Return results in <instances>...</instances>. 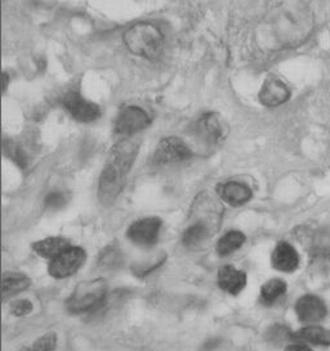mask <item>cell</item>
<instances>
[{
	"label": "cell",
	"instance_id": "9c48e42d",
	"mask_svg": "<svg viewBox=\"0 0 330 351\" xmlns=\"http://www.w3.org/2000/svg\"><path fill=\"white\" fill-rule=\"evenodd\" d=\"M62 104L67 112L80 123H92L101 117V109L99 105L84 99L77 92H68L62 99Z\"/></svg>",
	"mask_w": 330,
	"mask_h": 351
},
{
	"label": "cell",
	"instance_id": "6da1fadb",
	"mask_svg": "<svg viewBox=\"0 0 330 351\" xmlns=\"http://www.w3.org/2000/svg\"><path fill=\"white\" fill-rule=\"evenodd\" d=\"M315 30V14L302 0H284L257 26V43L264 51L297 48Z\"/></svg>",
	"mask_w": 330,
	"mask_h": 351
},
{
	"label": "cell",
	"instance_id": "4fadbf2b",
	"mask_svg": "<svg viewBox=\"0 0 330 351\" xmlns=\"http://www.w3.org/2000/svg\"><path fill=\"white\" fill-rule=\"evenodd\" d=\"M220 195L227 204L232 207H240L252 199V190L242 182L229 181L217 187Z\"/></svg>",
	"mask_w": 330,
	"mask_h": 351
},
{
	"label": "cell",
	"instance_id": "8fae6325",
	"mask_svg": "<svg viewBox=\"0 0 330 351\" xmlns=\"http://www.w3.org/2000/svg\"><path fill=\"white\" fill-rule=\"evenodd\" d=\"M290 99V89L276 77H267L259 90L258 99L266 108H277Z\"/></svg>",
	"mask_w": 330,
	"mask_h": 351
},
{
	"label": "cell",
	"instance_id": "7c38bea8",
	"mask_svg": "<svg viewBox=\"0 0 330 351\" xmlns=\"http://www.w3.org/2000/svg\"><path fill=\"white\" fill-rule=\"evenodd\" d=\"M296 313L303 323H318L325 318L327 307L324 301L318 296L306 295L301 297L296 304Z\"/></svg>",
	"mask_w": 330,
	"mask_h": 351
},
{
	"label": "cell",
	"instance_id": "cb8c5ba5",
	"mask_svg": "<svg viewBox=\"0 0 330 351\" xmlns=\"http://www.w3.org/2000/svg\"><path fill=\"white\" fill-rule=\"evenodd\" d=\"M4 150H5V154L11 158L14 163H17V165L23 167V168L26 167V156H25L23 150L17 145L12 143H4Z\"/></svg>",
	"mask_w": 330,
	"mask_h": 351
},
{
	"label": "cell",
	"instance_id": "5b68a950",
	"mask_svg": "<svg viewBox=\"0 0 330 351\" xmlns=\"http://www.w3.org/2000/svg\"><path fill=\"white\" fill-rule=\"evenodd\" d=\"M229 127L217 112L204 114L194 127V136L207 147H217L226 140Z\"/></svg>",
	"mask_w": 330,
	"mask_h": 351
},
{
	"label": "cell",
	"instance_id": "484cf974",
	"mask_svg": "<svg viewBox=\"0 0 330 351\" xmlns=\"http://www.w3.org/2000/svg\"><path fill=\"white\" fill-rule=\"evenodd\" d=\"M11 311L16 317H26L33 311V304L29 300H18L12 304Z\"/></svg>",
	"mask_w": 330,
	"mask_h": 351
},
{
	"label": "cell",
	"instance_id": "5bb4252c",
	"mask_svg": "<svg viewBox=\"0 0 330 351\" xmlns=\"http://www.w3.org/2000/svg\"><path fill=\"white\" fill-rule=\"evenodd\" d=\"M271 261L276 270H280L284 273H292L299 265V256L297 251L289 243L281 241L276 245Z\"/></svg>",
	"mask_w": 330,
	"mask_h": 351
},
{
	"label": "cell",
	"instance_id": "d6986e66",
	"mask_svg": "<svg viewBox=\"0 0 330 351\" xmlns=\"http://www.w3.org/2000/svg\"><path fill=\"white\" fill-rule=\"evenodd\" d=\"M244 243H245V235L242 234V231H229L218 241L217 253L220 256L231 254L232 252L238 251Z\"/></svg>",
	"mask_w": 330,
	"mask_h": 351
},
{
	"label": "cell",
	"instance_id": "603a6c76",
	"mask_svg": "<svg viewBox=\"0 0 330 351\" xmlns=\"http://www.w3.org/2000/svg\"><path fill=\"white\" fill-rule=\"evenodd\" d=\"M120 263V254L118 252V250H115L112 247L105 250L99 258V265L105 269H115L119 266Z\"/></svg>",
	"mask_w": 330,
	"mask_h": 351
},
{
	"label": "cell",
	"instance_id": "ac0fdd59",
	"mask_svg": "<svg viewBox=\"0 0 330 351\" xmlns=\"http://www.w3.org/2000/svg\"><path fill=\"white\" fill-rule=\"evenodd\" d=\"M31 285V280L26 275L20 273H8L3 276L1 289H3V298L14 296L25 289H27Z\"/></svg>",
	"mask_w": 330,
	"mask_h": 351
},
{
	"label": "cell",
	"instance_id": "83f0119b",
	"mask_svg": "<svg viewBox=\"0 0 330 351\" xmlns=\"http://www.w3.org/2000/svg\"><path fill=\"white\" fill-rule=\"evenodd\" d=\"M11 79L8 77V74L7 73H3V90L5 92L7 90V88H8V82H10Z\"/></svg>",
	"mask_w": 330,
	"mask_h": 351
},
{
	"label": "cell",
	"instance_id": "3957f363",
	"mask_svg": "<svg viewBox=\"0 0 330 351\" xmlns=\"http://www.w3.org/2000/svg\"><path fill=\"white\" fill-rule=\"evenodd\" d=\"M123 39L131 53L147 60L157 58L164 47V35L149 22L133 25L124 33Z\"/></svg>",
	"mask_w": 330,
	"mask_h": 351
},
{
	"label": "cell",
	"instance_id": "d4e9b609",
	"mask_svg": "<svg viewBox=\"0 0 330 351\" xmlns=\"http://www.w3.org/2000/svg\"><path fill=\"white\" fill-rule=\"evenodd\" d=\"M67 197L62 191H53L45 197V206L51 209H61L66 204Z\"/></svg>",
	"mask_w": 330,
	"mask_h": 351
},
{
	"label": "cell",
	"instance_id": "7402d4cb",
	"mask_svg": "<svg viewBox=\"0 0 330 351\" xmlns=\"http://www.w3.org/2000/svg\"><path fill=\"white\" fill-rule=\"evenodd\" d=\"M57 346V336L55 332H49L43 337L38 339L33 345L23 351H55Z\"/></svg>",
	"mask_w": 330,
	"mask_h": 351
},
{
	"label": "cell",
	"instance_id": "2e32d148",
	"mask_svg": "<svg viewBox=\"0 0 330 351\" xmlns=\"http://www.w3.org/2000/svg\"><path fill=\"white\" fill-rule=\"evenodd\" d=\"M68 247H71L70 241L60 237L45 238L43 241H35L33 244L34 252L49 260H53L60 253L66 251Z\"/></svg>",
	"mask_w": 330,
	"mask_h": 351
},
{
	"label": "cell",
	"instance_id": "ffe728a7",
	"mask_svg": "<svg viewBox=\"0 0 330 351\" xmlns=\"http://www.w3.org/2000/svg\"><path fill=\"white\" fill-rule=\"evenodd\" d=\"M207 234H208L207 225L201 221L195 222L191 226H188V229L183 232V237H182L183 245L188 247V248H194L203 241V239L207 237Z\"/></svg>",
	"mask_w": 330,
	"mask_h": 351
},
{
	"label": "cell",
	"instance_id": "52a82bcc",
	"mask_svg": "<svg viewBox=\"0 0 330 351\" xmlns=\"http://www.w3.org/2000/svg\"><path fill=\"white\" fill-rule=\"evenodd\" d=\"M150 123L151 119L144 110L138 106H125L115 119V133L124 138H129L138 132L144 131Z\"/></svg>",
	"mask_w": 330,
	"mask_h": 351
},
{
	"label": "cell",
	"instance_id": "4316f807",
	"mask_svg": "<svg viewBox=\"0 0 330 351\" xmlns=\"http://www.w3.org/2000/svg\"><path fill=\"white\" fill-rule=\"evenodd\" d=\"M284 351H312L307 345L305 343H292L289 346H286L285 350Z\"/></svg>",
	"mask_w": 330,
	"mask_h": 351
},
{
	"label": "cell",
	"instance_id": "7a4b0ae2",
	"mask_svg": "<svg viewBox=\"0 0 330 351\" xmlns=\"http://www.w3.org/2000/svg\"><path fill=\"white\" fill-rule=\"evenodd\" d=\"M138 149L140 141L129 137L121 140L111 150L107 163L99 177V199L102 204L109 206L119 197Z\"/></svg>",
	"mask_w": 330,
	"mask_h": 351
},
{
	"label": "cell",
	"instance_id": "44dd1931",
	"mask_svg": "<svg viewBox=\"0 0 330 351\" xmlns=\"http://www.w3.org/2000/svg\"><path fill=\"white\" fill-rule=\"evenodd\" d=\"M286 285L281 279H271L261 289V296L264 304H272L279 297L285 293Z\"/></svg>",
	"mask_w": 330,
	"mask_h": 351
},
{
	"label": "cell",
	"instance_id": "9a60e30c",
	"mask_svg": "<svg viewBox=\"0 0 330 351\" xmlns=\"http://www.w3.org/2000/svg\"><path fill=\"white\" fill-rule=\"evenodd\" d=\"M218 285L225 292L238 295L246 285V274L231 265H225L218 271Z\"/></svg>",
	"mask_w": 330,
	"mask_h": 351
},
{
	"label": "cell",
	"instance_id": "ba28073f",
	"mask_svg": "<svg viewBox=\"0 0 330 351\" xmlns=\"http://www.w3.org/2000/svg\"><path fill=\"white\" fill-rule=\"evenodd\" d=\"M87 260L86 251L79 247H68L66 251L60 253L51 260L48 271L55 279H64L75 274Z\"/></svg>",
	"mask_w": 330,
	"mask_h": 351
},
{
	"label": "cell",
	"instance_id": "30bf717a",
	"mask_svg": "<svg viewBox=\"0 0 330 351\" xmlns=\"http://www.w3.org/2000/svg\"><path fill=\"white\" fill-rule=\"evenodd\" d=\"M162 229V219L157 217H146L133 222L128 229V238L142 247L154 245Z\"/></svg>",
	"mask_w": 330,
	"mask_h": 351
},
{
	"label": "cell",
	"instance_id": "277c9868",
	"mask_svg": "<svg viewBox=\"0 0 330 351\" xmlns=\"http://www.w3.org/2000/svg\"><path fill=\"white\" fill-rule=\"evenodd\" d=\"M106 289L107 287L103 279L81 282L67 300V310L73 314L90 311L102 302L106 295Z\"/></svg>",
	"mask_w": 330,
	"mask_h": 351
},
{
	"label": "cell",
	"instance_id": "e0dca14e",
	"mask_svg": "<svg viewBox=\"0 0 330 351\" xmlns=\"http://www.w3.org/2000/svg\"><path fill=\"white\" fill-rule=\"evenodd\" d=\"M294 340L308 342L318 346H330V329L322 328L318 326H309L299 329L293 335Z\"/></svg>",
	"mask_w": 330,
	"mask_h": 351
},
{
	"label": "cell",
	"instance_id": "8992f818",
	"mask_svg": "<svg viewBox=\"0 0 330 351\" xmlns=\"http://www.w3.org/2000/svg\"><path fill=\"white\" fill-rule=\"evenodd\" d=\"M192 156V150L188 143L178 137L163 138L155 149L153 163L155 165H169L186 162Z\"/></svg>",
	"mask_w": 330,
	"mask_h": 351
}]
</instances>
